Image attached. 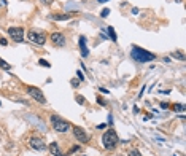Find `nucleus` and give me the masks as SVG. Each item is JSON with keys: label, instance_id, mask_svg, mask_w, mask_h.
Here are the masks:
<instances>
[{"label": "nucleus", "instance_id": "nucleus-1", "mask_svg": "<svg viewBox=\"0 0 186 156\" xmlns=\"http://www.w3.org/2000/svg\"><path fill=\"white\" fill-rule=\"evenodd\" d=\"M130 57L134 61L140 62V64H145V62H150V61H154L156 56L153 53L146 51V49L140 48V46H132V51H130Z\"/></svg>", "mask_w": 186, "mask_h": 156}, {"label": "nucleus", "instance_id": "nucleus-2", "mask_svg": "<svg viewBox=\"0 0 186 156\" xmlns=\"http://www.w3.org/2000/svg\"><path fill=\"white\" fill-rule=\"evenodd\" d=\"M118 142H119V139H118L116 131H113V129H108L102 135V145H104L105 150H113L118 145Z\"/></svg>", "mask_w": 186, "mask_h": 156}, {"label": "nucleus", "instance_id": "nucleus-3", "mask_svg": "<svg viewBox=\"0 0 186 156\" xmlns=\"http://www.w3.org/2000/svg\"><path fill=\"white\" fill-rule=\"evenodd\" d=\"M51 123H53V127H54V131L56 132H67V131H70V123L69 121H65L64 118H61V116H57V115H51Z\"/></svg>", "mask_w": 186, "mask_h": 156}, {"label": "nucleus", "instance_id": "nucleus-4", "mask_svg": "<svg viewBox=\"0 0 186 156\" xmlns=\"http://www.w3.org/2000/svg\"><path fill=\"white\" fill-rule=\"evenodd\" d=\"M27 94H29L32 99L35 100V102H38V104H43L45 105L46 104V97L45 94H43V91L40 88H35V86H27Z\"/></svg>", "mask_w": 186, "mask_h": 156}, {"label": "nucleus", "instance_id": "nucleus-5", "mask_svg": "<svg viewBox=\"0 0 186 156\" xmlns=\"http://www.w3.org/2000/svg\"><path fill=\"white\" fill-rule=\"evenodd\" d=\"M29 40L32 42V43L38 45V46H43L46 43V40H48V37H46L45 32H40V30H30L29 32Z\"/></svg>", "mask_w": 186, "mask_h": 156}, {"label": "nucleus", "instance_id": "nucleus-6", "mask_svg": "<svg viewBox=\"0 0 186 156\" xmlns=\"http://www.w3.org/2000/svg\"><path fill=\"white\" fill-rule=\"evenodd\" d=\"M6 32L11 37V40H14L16 43H21L24 40V27H8Z\"/></svg>", "mask_w": 186, "mask_h": 156}, {"label": "nucleus", "instance_id": "nucleus-7", "mask_svg": "<svg viewBox=\"0 0 186 156\" xmlns=\"http://www.w3.org/2000/svg\"><path fill=\"white\" fill-rule=\"evenodd\" d=\"M29 145H30V148H34V150H37V151H43V150L48 148L46 142L41 137H38V135H32V137L29 139Z\"/></svg>", "mask_w": 186, "mask_h": 156}, {"label": "nucleus", "instance_id": "nucleus-8", "mask_svg": "<svg viewBox=\"0 0 186 156\" xmlns=\"http://www.w3.org/2000/svg\"><path fill=\"white\" fill-rule=\"evenodd\" d=\"M70 129L73 131V135H75V139H77L78 142H81V143H88L89 142V135L86 134V131L83 129V127L73 126V127H70Z\"/></svg>", "mask_w": 186, "mask_h": 156}, {"label": "nucleus", "instance_id": "nucleus-9", "mask_svg": "<svg viewBox=\"0 0 186 156\" xmlns=\"http://www.w3.org/2000/svg\"><path fill=\"white\" fill-rule=\"evenodd\" d=\"M49 40L54 46H65V37L61 32H53L49 35Z\"/></svg>", "mask_w": 186, "mask_h": 156}, {"label": "nucleus", "instance_id": "nucleus-10", "mask_svg": "<svg viewBox=\"0 0 186 156\" xmlns=\"http://www.w3.org/2000/svg\"><path fill=\"white\" fill-rule=\"evenodd\" d=\"M48 150H49V153L53 155V156H62L61 147H59L57 142H51L49 145H48Z\"/></svg>", "mask_w": 186, "mask_h": 156}, {"label": "nucleus", "instance_id": "nucleus-11", "mask_svg": "<svg viewBox=\"0 0 186 156\" xmlns=\"http://www.w3.org/2000/svg\"><path fill=\"white\" fill-rule=\"evenodd\" d=\"M78 43H80L81 56L83 57H88L89 56V49H88V46H86V37H84V35H81V37H80V42H78Z\"/></svg>", "mask_w": 186, "mask_h": 156}, {"label": "nucleus", "instance_id": "nucleus-12", "mask_svg": "<svg viewBox=\"0 0 186 156\" xmlns=\"http://www.w3.org/2000/svg\"><path fill=\"white\" fill-rule=\"evenodd\" d=\"M51 19H54V21H67V19L72 18V13H65V14H59V13H51L49 14Z\"/></svg>", "mask_w": 186, "mask_h": 156}, {"label": "nucleus", "instance_id": "nucleus-13", "mask_svg": "<svg viewBox=\"0 0 186 156\" xmlns=\"http://www.w3.org/2000/svg\"><path fill=\"white\" fill-rule=\"evenodd\" d=\"M107 32H108V35H110V38H112L113 43H116V42H118V37H116V32H114V29H113L112 26L107 27Z\"/></svg>", "mask_w": 186, "mask_h": 156}, {"label": "nucleus", "instance_id": "nucleus-14", "mask_svg": "<svg viewBox=\"0 0 186 156\" xmlns=\"http://www.w3.org/2000/svg\"><path fill=\"white\" fill-rule=\"evenodd\" d=\"M172 57H173V59H178V61H185V54H183V51H175V53H172Z\"/></svg>", "mask_w": 186, "mask_h": 156}, {"label": "nucleus", "instance_id": "nucleus-15", "mask_svg": "<svg viewBox=\"0 0 186 156\" xmlns=\"http://www.w3.org/2000/svg\"><path fill=\"white\" fill-rule=\"evenodd\" d=\"M0 67H2L3 70H11V65H10L6 61H3L2 57H0Z\"/></svg>", "mask_w": 186, "mask_h": 156}, {"label": "nucleus", "instance_id": "nucleus-16", "mask_svg": "<svg viewBox=\"0 0 186 156\" xmlns=\"http://www.w3.org/2000/svg\"><path fill=\"white\" fill-rule=\"evenodd\" d=\"M77 102L80 105H86V104H88V100H86L83 96H77Z\"/></svg>", "mask_w": 186, "mask_h": 156}, {"label": "nucleus", "instance_id": "nucleus-17", "mask_svg": "<svg viewBox=\"0 0 186 156\" xmlns=\"http://www.w3.org/2000/svg\"><path fill=\"white\" fill-rule=\"evenodd\" d=\"M173 112H183L185 110V105H181V104H178V105H173Z\"/></svg>", "mask_w": 186, "mask_h": 156}, {"label": "nucleus", "instance_id": "nucleus-18", "mask_svg": "<svg viewBox=\"0 0 186 156\" xmlns=\"http://www.w3.org/2000/svg\"><path fill=\"white\" fill-rule=\"evenodd\" d=\"M38 64H40L41 67H48V69L51 67V64H49L48 61H45V59H40V61H38Z\"/></svg>", "mask_w": 186, "mask_h": 156}, {"label": "nucleus", "instance_id": "nucleus-19", "mask_svg": "<svg viewBox=\"0 0 186 156\" xmlns=\"http://www.w3.org/2000/svg\"><path fill=\"white\" fill-rule=\"evenodd\" d=\"M108 14H110V10L108 8H104V10H102V13H100V18H107Z\"/></svg>", "mask_w": 186, "mask_h": 156}, {"label": "nucleus", "instance_id": "nucleus-20", "mask_svg": "<svg viewBox=\"0 0 186 156\" xmlns=\"http://www.w3.org/2000/svg\"><path fill=\"white\" fill-rule=\"evenodd\" d=\"M129 156H142V155L138 153L137 150H130V151H129Z\"/></svg>", "mask_w": 186, "mask_h": 156}, {"label": "nucleus", "instance_id": "nucleus-21", "mask_svg": "<svg viewBox=\"0 0 186 156\" xmlns=\"http://www.w3.org/2000/svg\"><path fill=\"white\" fill-rule=\"evenodd\" d=\"M77 77L80 78V81H84V75L81 73V70H78V72H77Z\"/></svg>", "mask_w": 186, "mask_h": 156}, {"label": "nucleus", "instance_id": "nucleus-22", "mask_svg": "<svg viewBox=\"0 0 186 156\" xmlns=\"http://www.w3.org/2000/svg\"><path fill=\"white\" fill-rule=\"evenodd\" d=\"M40 2L43 3V5H51V3H53V0H40Z\"/></svg>", "mask_w": 186, "mask_h": 156}, {"label": "nucleus", "instance_id": "nucleus-23", "mask_svg": "<svg viewBox=\"0 0 186 156\" xmlns=\"http://www.w3.org/2000/svg\"><path fill=\"white\" fill-rule=\"evenodd\" d=\"M0 45H2V46H6V45H8V42H6L5 38H0Z\"/></svg>", "mask_w": 186, "mask_h": 156}, {"label": "nucleus", "instance_id": "nucleus-24", "mask_svg": "<svg viewBox=\"0 0 186 156\" xmlns=\"http://www.w3.org/2000/svg\"><path fill=\"white\" fill-rule=\"evenodd\" d=\"M99 91H100V92H102V94H108V92H110V91H107V89H105V88H99Z\"/></svg>", "mask_w": 186, "mask_h": 156}, {"label": "nucleus", "instance_id": "nucleus-25", "mask_svg": "<svg viewBox=\"0 0 186 156\" xmlns=\"http://www.w3.org/2000/svg\"><path fill=\"white\" fill-rule=\"evenodd\" d=\"M105 127H107V124L102 123V124H99V126H97V129H105Z\"/></svg>", "mask_w": 186, "mask_h": 156}, {"label": "nucleus", "instance_id": "nucleus-26", "mask_svg": "<svg viewBox=\"0 0 186 156\" xmlns=\"http://www.w3.org/2000/svg\"><path fill=\"white\" fill-rule=\"evenodd\" d=\"M97 102H99V104H100V105H102V107H105V105H107V104L104 102V100H102V99H99V97H97Z\"/></svg>", "mask_w": 186, "mask_h": 156}, {"label": "nucleus", "instance_id": "nucleus-27", "mask_svg": "<svg viewBox=\"0 0 186 156\" xmlns=\"http://www.w3.org/2000/svg\"><path fill=\"white\" fill-rule=\"evenodd\" d=\"M159 107H161V108H169V105H167V102H162Z\"/></svg>", "mask_w": 186, "mask_h": 156}, {"label": "nucleus", "instance_id": "nucleus-28", "mask_svg": "<svg viewBox=\"0 0 186 156\" xmlns=\"http://www.w3.org/2000/svg\"><path fill=\"white\" fill-rule=\"evenodd\" d=\"M75 151H78V147H73V148H72V150H70V151H69V153H70V155H72V153H75Z\"/></svg>", "mask_w": 186, "mask_h": 156}, {"label": "nucleus", "instance_id": "nucleus-29", "mask_svg": "<svg viewBox=\"0 0 186 156\" xmlns=\"http://www.w3.org/2000/svg\"><path fill=\"white\" fill-rule=\"evenodd\" d=\"M132 14H135V16H137V14H138V8H132Z\"/></svg>", "mask_w": 186, "mask_h": 156}, {"label": "nucleus", "instance_id": "nucleus-30", "mask_svg": "<svg viewBox=\"0 0 186 156\" xmlns=\"http://www.w3.org/2000/svg\"><path fill=\"white\" fill-rule=\"evenodd\" d=\"M108 123H113V115H112V113L108 115Z\"/></svg>", "mask_w": 186, "mask_h": 156}, {"label": "nucleus", "instance_id": "nucleus-31", "mask_svg": "<svg viewBox=\"0 0 186 156\" xmlns=\"http://www.w3.org/2000/svg\"><path fill=\"white\" fill-rule=\"evenodd\" d=\"M72 84H73V86H75V88H77V86H78V84H80V83H78V81H77V80H72Z\"/></svg>", "mask_w": 186, "mask_h": 156}, {"label": "nucleus", "instance_id": "nucleus-32", "mask_svg": "<svg viewBox=\"0 0 186 156\" xmlns=\"http://www.w3.org/2000/svg\"><path fill=\"white\" fill-rule=\"evenodd\" d=\"M0 5H2V6H6V2H5V0H0Z\"/></svg>", "mask_w": 186, "mask_h": 156}, {"label": "nucleus", "instance_id": "nucleus-33", "mask_svg": "<svg viewBox=\"0 0 186 156\" xmlns=\"http://www.w3.org/2000/svg\"><path fill=\"white\" fill-rule=\"evenodd\" d=\"M99 3H105V2H108V0H97Z\"/></svg>", "mask_w": 186, "mask_h": 156}, {"label": "nucleus", "instance_id": "nucleus-34", "mask_svg": "<svg viewBox=\"0 0 186 156\" xmlns=\"http://www.w3.org/2000/svg\"><path fill=\"white\" fill-rule=\"evenodd\" d=\"M0 107H2V102H0Z\"/></svg>", "mask_w": 186, "mask_h": 156}]
</instances>
